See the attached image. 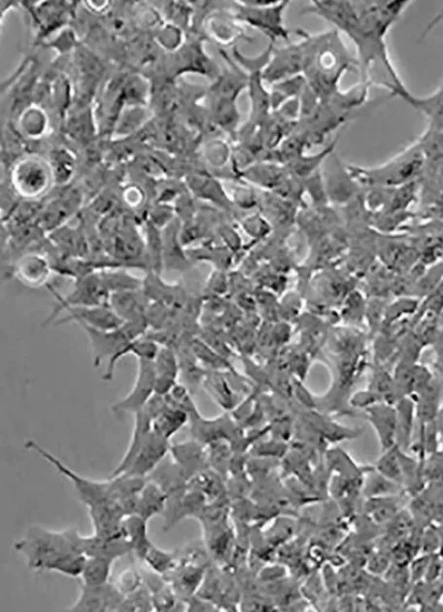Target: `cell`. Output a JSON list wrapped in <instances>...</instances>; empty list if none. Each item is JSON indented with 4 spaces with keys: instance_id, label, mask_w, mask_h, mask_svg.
I'll use <instances>...</instances> for the list:
<instances>
[{
    "instance_id": "obj_1",
    "label": "cell",
    "mask_w": 443,
    "mask_h": 612,
    "mask_svg": "<svg viewBox=\"0 0 443 612\" xmlns=\"http://www.w3.org/2000/svg\"><path fill=\"white\" fill-rule=\"evenodd\" d=\"M79 540L80 534L74 528L53 531L35 525L14 547L23 555L29 570L79 578L87 561Z\"/></svg>"
},
{
    "instance_id": "obj_2",
    "label": "cell",
    "mask_w": 443,
    "mask_h": 612,
    "mask_svg": "<svg viewBox=\"0 0 443 612\" xmlns=\"http://www.w3.org/2000/svg\"><path fill=\"white\" fill-rule=\"evenodd\" d=\"M304 38L307 85L320 99H328L339 91L345 73L359 67L358 61L349 55L336 29L315 36L305 34Z\"/></svg>"
},
{
    "instance_id": "obj_3",
    "label": "cell",
    "mask_w": 443,
    "mask_h": 612,
    "mask_svg": "<svg viewBox=\"0 0 443 612\" xmlns=\"http://www.w3.org/2000/svg\"><path fill=\"white\" fill-rule=\"evenodd\" d=\"M427 159L418 141L389 161L376 168L348 166V171L355 182L365 190L368 188H397L418 182Z\"/></svg>"
},
{
    "instance_id": "obj_4",
    "label": "cell",
    "mask_w": 443,
    "mask_h": 612,
    "mask_svg": "<svg viewBox=\"0 0 443 612\" xmlns=\"http://www.w3.org/2000/svg\"><path fill=\"white\" fill-rule=\"evenodd\" d=\"M25 447L26 450L37 453L42 459L46 460L48 464L73 485L80 501L86 505L88 511L109 504H120L115 499L112 479L95 481L90 479V477L84 476L69 468L62 460L56 457L33 440H28Z\"/></svg>"
},
{
    "instance_id": "obj_5",
    "label": "cell",
    "mask_w": 443,
    "mask_h": 612,
    "mask_svg": "<svg viewBox=\"0 0 443 612\" xmlns=\"http://www.w3.org/2000/svg\"><path fill=\"white\" fill-rule=\"evenodd\" d=\"M85 331L93 355V365L95 368L101 366L103 361H113L129 342L147 334V320L124 323L120 327L110 331H100L88 327H81Z\"/></svg>"
},
{
    "instance_id": "obj_6",
    "label": "cell",
    "mask_w": 443,
    "mask_h": 612,
    "mask_svg": "<svg viewBox=\"0 0 443 612\" xmlns=\"http://www.w3.org/2000/svg\"><path fill=\"white\" fill-rule=\"evenodd\" d=\"M48 288L56 297L57 306L46 321L47 325L55 322L67 308L108 306L110 297L99 271L76 279L73 289L65 296L58 294L51 285Z\"/></svg>"
},
{
    "instance_id": "obj_7",
    "label": "cell",
    "mask_w": 443,
    "mask_h": 612,
    "mask_svg": "<svg viewBox=\"0 0 443 612\" xmlns=\"http://www.w3.org/2000/svg\"><path fill=\"white\" fill-rule=\"evenodd\" d=\"M287 5L288 2H278L268 7H248L239 3L236 4L235 17L259 29L273 43L276 38H289L283 21Z\"/></svg>"
},
{
    "instance_id": "obj_8",
    "label": "cell",
    "mask_w": 443,
    "mask_h": 612,
    "mask_svg": "<svg viewBox=\"0 0 443 612\" xmlns=\"http://www.w3.org/2000/svg\"><path fill=\"white\" fill-rule=\"evenodd\" d=\"M154 361H138L137 379L127 396L114 402L111 411L115 414H125L142 410L147 402L156 394V377Z\"/></svg>"
},
{
    "instance_id": "obj_9",
    "label": "cell",
    "mask_w": 443,
    "mask_h": 612,
    "mask_svg": "<svg viewBox=\"0 0 443 612\" xmlns=\"http://www.w3.org/2000/svg\"><path fill=\"white\" fill-rule=\"evenodd\" d=\"M305 62L304 41L278 49L262 71L263 80L276 84L301 76Z\"/></svg>"
},
{
    "instance_id": "obj_10",
    "label": "cell",
    "mask_w": 443,
    "mask_h": 612,
    "mask_svg": "<svg viewBox=\"0 0 443 612\" xmlns=\"http://www.w3.org/2000/svg\"><path fill=\"white\" fill-rule=\"evenodd\" d=\"M126 596L114 584L101 586L81 585L78 599L67 610L77 612L119 611Z\"/></svg>"
},
{
    "instance_id": "obj_11",
    "label": "cell",
    "mask_w": 443,
    "mask_h": 612,
    "mask_svg": "<svg viewBox=\"0 0 443 612\" xmlns=\"http://www.w3.org/2000/svg\"><path fill=\"white\" fill-rule=\"evenodd\" d=\"M54 266L47 256L38 252H29L19 257L12 268V275L28 288L48 287Z\"/></svg>"
},
{
    "instance_id": "obj_12",
    "label": "cell",
    "mask_w": 443,
    "mask_h": 612,
    "mask_svg": "<svg viewBox=\"0 0 443 612\" xmlns=\"http://www.w3.org/2000/svg\"><path fill=\"white\" fill-rule=\"evenodd\" d=\"M332 167L323 175L329 202L345 206L364 192L348 171L342 166L336 157H332Z\"/></svg>"
},
{
    "instance_id": "obj_13",
    "label": "cell",
    "mask_w": 443,
    "mask_h": 612,
    "mask_svg": "<svg viewBox=\"0 0 443 612\" xmlns=\"http://www.w3.org/2000/svg\"><path fill=\"white\" fill-rule=\"evenodd\" d=\"M64 312L67 316L57 319L55 324L64 325L76 322L80 327H88L100 331L115 330L124 324L109 306L69 307Z\"/></svg>"
},
{
    "instance_id": "obj_14",
    "label": "cell",
    "mask_w": 443,
    "mask_h": 612,
    "mask_svg": "<svg viewBox=\"0 0 443 612\" xmlns=\"http://www.w3.org/2000/svg\"><path fill=\"white\" fill-rule=\"evenodd\" d=\"M170 441L159 436L152 430L151 435L147 439L142 449L135 460L132 461L129 468L123 474L148 479V476H149L170 454Z\"/></svg>"
},
{
    "instance_id": "obj_15",
    "label": "cell",
    "mask_w": 443,
    "mask_h": 612,
    "mask_svg": "<svg viewBox=\"0 0 443 612\" xmlns=\"http://www.w3.org/2000/svg\"><path fill=\"white\" fill-rule=\"evenodd\" d=\"M80 549L87 557H103L113 561L132 554L131 545L124 535L115 537L80 534Z\"/></svg>"
},
{
    "instance_id": "obj_16",
    "label": "cell",
    "mask_w": 443,
    "mask_h": 612,
    "mask_svg": "<svg viewBox=\"0 0 443 612\" xmlns=\"http://www.w3.org/2000/svg\"><path fill=\"white\" fill-rule=\"evenodd\" d=\"M150 304L143 288L111 294L108 302L110 308L124 323L147 320Z\"/></svg>"
},
{
    "instance_id": "obj_17",
    "label": "cell",
    "mask_w": 443,
    "mask_h": 612,
    "mask_svg": "<svg viewBox=\"0 0 443 612\" xmlns=\"http://www.w3.org/2000/svg\"><path fill=\"white\" fill-rule=\"evenodd\" d=\"M367 420L373 425L382 452L396 445L397 410L395 405L382 401L366 410Z\"/></svg>"
},
{
    "instance_id": "obj_18",
    "label": "cell",
    "mask_w": 443,
    "mask_h": 612,
    "mask_svg": "<svg viewBox=\"0 0 443 612\" xmlns=\"http://www.w3.org/2000/svg\"><path fill=\"white\" fill-rule=\"evenodd\" d=\"M15 185L26 196L39 195L50 182L49 171L46 164L36 160L21 162L14 172Z\"/></svg>"
},
{
    "instance_id": "obj_19",
    "label": "cell",
    "mask_w": 443,
    "mask_h": 612,
    "mask_svg": "<svg viewBox=\"0 0 443 612\" xmlns=\"http://www.w3.org/2000/svg\"><path fill=\"white\" fill-rule=\"evenodd\" d=\"M397 431L396 445L407 452L415 442L417 427L416 402L410 397H405L396 402Z\"/></svg>"
},
{
    "instance_id": "obj_20",
    "label": "cell",
    "mask_w": 443,
    "mask_h": 612,
    "mask_svg": "<svg viewBox=\"0 0 443 612\" xmlns=\"http://www.w3.org/2000/svg\"><path fill=\"white\" fill-rule=\"evenodd\" d=\"M204 574L203 566L179 561L175 568L164 577L177 596L189 599L201 587Z\"/></svg>"
},
{
    "instance_id": "obj_21",
    "label": "cell",
    "mask_w": 443,
    "mask_h": 612,
    "mask_svg": "<svg viewBox=\"0 0 443 612\" xmlns=\"http://www.w3.org/2000/svg\"><path fill=\"white\" fill-rule=\"evenodd\" d=\"M135 415L134 429H132L131 438L128 446V450L119 462V465L112 472L110 477L121 475L127 472L131 465L132 461L135 460L142 446L149 438L152 429V417L147 413L145 410L137 412Z\"/></svg>"
},
{
    "instance_id": "obj_22",
    "label": "cell",
    "mask_w": 443,
    "mask_h": 612,
    "mask_svg": "<svg viewBox=\"0 0 443 612\" xmlns=\"http://www.w3.org/2000/svg\"><path fill=\"white\" fill-rule=\"evenodd\" d=\"M153 363L156 377V394L165 396L176 385V379L180 372L179 360H177L172 349L160 347Z\"/></svg>"
},
{
    "instance_id": "obj_23",
    "label": "cell",
    "mask_w": 443,
    "mask_h": 612,
    "mask_svg": "<svg viewBox=\"0 0 443 612\" xmlns=\"http://www.w3.org/2000/svg\"><path fill=\"white\" fill-rule=\"evenodd\" d=\"M167 493L157 483L148 480L139 493L135 514L149 522L157 515L164 514L168 503Z\"/></svg>"
},
{
    "instance_id": "obj_24",
    "label": "cell",
    "mask_w": 443,
    "mask_h": 612,
    "mask_svg": "<svg viewBox=\"0 0 443 612\" xmlns=\"http://www.w3.org/2000/svg\"><path fill=\"white\" fill-rule=\"evenodd\" d=\"M170 454L188 481L199 474L205 464V454L197 442L171 445Z\"/></svg>"
},
{
    "instance_id": "obj_25",
    "label": "cell",
    "mask_w": 443,
    "mask_h": 612,
    "mask_svg": "<svg viewBox=\"0 0 443 612\" xmlns=\"http://www.w3.org/2000/svg\"><path fill=\"white\" fill-rule=\"evenodd\" d=\"M122 533L131 545L132 555L142 562L153 545L148 534V521L137 514L128 515L122 522Z\"/></svg>"
},
{
    "instance_id": "obj_26",
    "label": "cell",
    "mask_w": 443,
    "mask_h": 612,
    "mask_svg": "<svg viewBox=\"0 0 443 612\" xmlns=\"http://www.w3.org/2000/svg\"><path fill=\"white\" fill-rule=\"evenodd\" d=\"M160 349L159 343L153 338L144 335L135 340H132L125 347V349L118 355L113 361L108 364L105 375H103V380L111 381L114 377V372L116 365L118 362L121 361L123 358L131 355L137 358L138 361L147 360L154 361L156 356L158 355Z\"/></svg>"
},
{
    "instance_id": "obj_27",
    "label": "cell",
    "mask_w": 443,
    "mask_h": 612,
    "mask_svg": "<svg viewBox=\"0 0 443 612\" xmlns=\"http://www.w3.org/2000/svg\"><path fill=\"white\" fill-rule=\"evenodd\" d=\"M99 273L110 295L143 288L144 279L131 275L122 267L103 268Z\"/></svg>"
},
{
    "instance_id": "obj_28",
    "label": "cell",
    "mask_w": 443,
    "mask_h": 612,
    "mask_svg": "<svg viewBox=\"0 0 443 612\" xmlns=\"http://www.w3.org/2000/svg\"><path fill=\"white\" fill-rule=\"evenodd\" d=\"M190 420V415L180 410L168 407L154 418L152 429L159 436L170 441Z\"/></svg>"
},
{
    "instance_id": "obj_29",
    "label": "cell",
    "mask_w": 443,
    "mask_h": 612,
    "mask_svg": "<svg viewBox=\"0 0 443 612\" xmlns=\"http://www.w3.org/2000/svg\"><path fill=\"white\" fill-rule=\"evenodd\" d=\"M114 562L108 558L87 557L83 572L79 577L81 585L101 586L109 584Z\"/></svg>"
},
{
    "instance_id": "obj_30",
    "label": "cell",
    "mask_w": 443,
    "mask_h": 612,
    "mask_svg": "<svg viewBox=\"0 0 443 612\" xmlns=\"http://www.w3.org/2000/svg\"><path fill=\"white\" fill-rule=\"evenodd\" d=\"M162 241H164V266L182 267L186 264L187 258L182 249L184 245L180 240V230L169 227L162 234Z\"/></svg>"
},
{
    "instance_id": "obj_31",
    "label": "cell",
    "mask_w": 443,
    "mask_h": 612,
    "mask_svg": "<svg viewBox=\"0 0 443 612\" xmlns=\"http://www.w3.org/2000/svg\"><path fill=\"white\" fill-rule=\"evenodd\" d=\"M402 494L371 498L369 502V513H372L374 519L377 524H386L391 522L403 509L401 501H403Z\"/></svg>"
},
{
    "instance_id": "obj_32",
    "label": "cell",
    "mask_w": 443,
    "mask_h": 612,
    "mask_svg": "<svg viewBox=\"0 0 443 612\" xmlns=\"http://www.w3.org/2000/svg\"><path fill=\"white\" fill-rule=\"evenodd\" d=\"M376 470L383 476H386V479L404 488L400 449L397 445L386 451H383L382 456L377 461Z\"/></svg>"
},
{
    "instance_id": "obj_33",
    "label": "cell",
    "mask_w": 443,
    "mask_h": 612,
    "mask_svg": "<svg viewBox=\"0 0 443 612\" xmlns=\"http://www.w3.org/2000/svg\"><path fill=\"white\" fill-rule=\"evenodd\" d=\"M376 474L374 473L375 469L369 470L368 479L364 481L365 493L369 498L394 496L406 492L401 485L386 479V476L380 474L376 470Z\"/></svg>"
},
{
    "instance_id": "obj_34",
    "label": "cell",
    "mask_w": 443,
    "mask_h": 612,
    "mask_svg": "<svg viewBox=\"0 0 443 612\" xmlns=\"http://www.w3.org/2000/svg\"><path fill=\"white\" fill-rule=\"evenodd\" d=\"M142 562L146 565V568L165 576L179 564V557L172 552L162 550L153 544Z\"/></svg>"
},
{
    "instance_id": "obj_35",
    "label": "cell",
    "mask_w": 443,
    "mask_h": 612,
    "mask_svg": "<svg viewBox=\"0 0 443 612\" xmlns=\"http://www.w3.org/2000/svg\"><path fill=\"white\" fill-rule=\"evenodd\" d=\"M119 611L141 612L154 611L152 596L145 585L134 594L127 596Z\"/></svg>"
},
{
    "instance_id": "obj_36",
    "label": "cell",
    "mask_w": 443,
    "mask_h": 612,
    "mask_svg": "<svg viewBox=\"0 0 443 612\" xmlns=\"http://www.w3.org/2000/svg\"><path fill=\"white\" fill-rule=\"evenodd\" d=\"M420 302L417 297L404 296L401 300L397 301L386 312V321L395 323L403 320V318L411 315H415L416 311L419 309Z\"/></svg>"
},
{
    "instance_id": "obj_37",
    "label": "cell",
    "mask_w": 443,
    "mask_h": 612,
    "mask_svg": "<svg viewBox=\"0 0 443 612\" xmlns=\"http://www.w3.org/2000/svg\"><path fill=\"white\" fill-rule=\"evenodd\" d=\"M114 586L125 596L134 594L144 586L141 570L128 568L124 570L114 582Z\"/></svg>"
},
{
    "instance_id": "obj_38",
    "label": "cell",
    "mask_w": 443,
    "mask_h": 612,
    "mask_svg": "<svg viewBox=\"0 0 443 612\" xmlns=\"http://www.w3.org/2000/svg\"><path fill=\"white\" fill-rule=\"evenodd\" d=\"M443 21V9L437 15V16L428 24L424 33L421 36V40H423L428 35H429L433 29Z\"/></svg>"
},
{
    "instance_id": "obj_39",
    "label": "cell",
    "mask_w": 443,
    "mask_h": 612,
    "mask_svg": "<svg viewBox=\"0 0 443 612\" xmlns=\"http://www.w3.org/2000/svg\"><path fill=\"white\" fill-rule=\"evenodd\" d=\"M432 347L436 355L443 354V328H438Z\"/></svg>"
},
{
    "instance_id": "obj_40",
    "label": "cell",
    "mask_w": 443,
    "mask_h": 612,
    "mask_svg": "<svg viewBox=\"0 0 443 612\" xmlns=\"http://www.w3.org/2000/svg\"><path fill=\"white\" fill-rule=\"evenodd\" d=\"M436 424L439 431V435L443 437V405L440 407Z\"/></svg>"
},
{
    "instance_id": "obj_41",
    "label": "cell",
    "mask_w": 443,
    "mask_h": 612,
    "mask_svg": "<svg viewBox=\"0 0 443 612\" xmlns=\"http://www.w3.org/2000/svg\"><path fill=\"white\" fill-rule=\"evenodd\" d=\"M436 368L443 377V354L436 355Z\"/></svg>"
}]
</instances>
